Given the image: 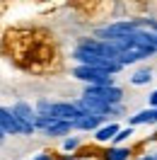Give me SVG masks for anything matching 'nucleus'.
<instances>
[{
  "instance_id": "39448f33",
  "label": "nucleus",
  "mask_w": 157,
  "mask_h": 160,
  "mask_svg": "<svg viewBox=\"0 0 157 160\" xmlns=\"http://www.w3.org/2000/svg\"><path fill=\"white\" fill-rule=\"evenodd\" d=\"M104 117H97V114H87V112H82L78 119L73 121V129H80V131H94L102 124Z\"/></svg>"
},
{
  "instance_id": "f257e3e1",
  "label": "nucleus",
  "mask_w": 157,
  "mask_h": 160,
  "mask_svg": "<svg viewBox=\"0 0 157 160\" xmlns=\"http://www.w3.org/2000/svg\"><path fill=\"white\" fill-rule=\"evenodd\" d=\"M147 22L145 20H123V22H114V24H107L97 32L102 39H123V37H131L136 29H143Z\"/></svg>"
},
{
  "instance_id": "dca6fc26",
  "label": "nucleus",
  "mask_w": 157,
  "mask_h": 160,
  "mask_svg": "<svg viewBox=\"0 0 157 160\" xmlns=\"http://www.w3.org/2000/svg\"><path fill=\"white\" fill-rule=\"evenodd\" d=\"M2 141H5V133H2V131H0V146H2Z\"/></svg>"
},
{
  "instance_id": "9b49d317",
  "label": "nucleus",
  "mask_w": 157,
  "mask_h": 160,
  "mask_svg": "<svg viewBox=\"0 0 157 160\" xmlns=\"http://www.w3.org/2000/svg\"><path fill=\"white\" fill-rule=\"evenodd\" d=\"M128 148H109L107 153V160H128Z\"/></svg>"
},
{
  "instance_id": "9d476101",
  "label": "nucleus",
  "mask_w": 157,
  "mask_h": 160,
  "mask_svg": "<svg viewBox=\"0 0 157 160\" xmlns=\"http://www.w3.org/2000/svg\"><path fill=\"white\" fill-rule=\"evenodd\" d=\"M150 80H152V70L143 68V70H138L136 75L131 78V82H133V85H145V82H150Z\"/></svg>"
},
{
  "instance_id": "2eb2a0df",
  "label": "nucleus",
  "mask_w": 157,
  "mask_h": 160,
  "mask_svg": "<svg viewBox=\"0 0 157 160\" xmlns=\"http://www.w3.org/2000/svg\"><path fill=\"white\" fill-rule=\"evenodd\" d=\"M34 160H51V158H49V155H36Z\"/></svg>"
},
{
  "instance_id": "a211bd4d",
  "label": "nucleus",
  "mask_w": 157,
  "mask_h": 160,
  "mask_svg": "<svg viewBox=\"0 0 157 160\" xmlns=\"http://www.w3.org/2000/svg\"><path fill=\"white\" fill-rule=\"evenodd\" d=\"M152 160H157V153H155V155H152Z\"/></svg>"
},
{
  "instance_id": "f8f14e48",
  "label": "nucleus",
  "mask_w": 157,
  "mask_h": 160,
  "mask_svg": "<svg viewBox=\"0 0 157 160\" xmlns=\"http://www.w3.org/2000/svg\"><path fill=\"white\" fill-rule=\"evenodd\" d=\"M131 133H133V126H128V129H118V133H116L111 141H116V143H118V141H126Z\"/></svg>"
},
{
  "instance_id": "f03ea898",
  "label": "nucleus",
  "mask_w": 157,
  "mask_h": 160,
  "mask_svg": "<svg viewBox=\"0 0 157 160\" xmlns=\"http://www.w3.org/2000/svg\"><path fill=\"white\" fill-rule=\"evenodd\" d=\"M10 114L15 117V121H17L20 133H24V136L34 133V119H36V112L31 109L27 102H17V104L10 109Z\"/></svg>"
},
{
  "instance_id": "423d86ee",
  "label": "nucleus",
  "mask_w": 157,
  "mask_h": 160,
  "mask_svg": "<svg viewBox=\"0 0 157 160\" xmlns=\"http://www.w3.org/2000/svg\"><path fill=\"white\" fill-rule=\"evenodd\" d=\"M0 131L7 136V133H20V126H17V121L15 117L10 114V109H5V107H0Z\"/></svg>"
},
{
  "instance_id": "4468645a",
  "label": "nucleus",
  "mask_w": 157,
  "mask_h": 160,
  "mask_svg": "<svg viewBox=\"0 0 157 160\" xmlns=\"http://www.w3.org/2000/svg\"><path fill=\"white\" fill-rule=\"evenodd\" d=\"M150 109H157V90L150 95Z\"/></svg>"
},
{
  "instance_id": "ddd939ff",
  "label": "nucleus",
  "mask_w": 157,
  "mask_h": 160,
  "mask_svg": "<svg viewBox=\"0 0 157 160\" xmlns=\"http://www.w3.org/2000/svg\"><path fill=\"white\" fill-rule=\"evenodd\" d=\"M78 148V138H68L65 141V150H75Z\"/></svg>"
},
{
  "instance_id": "20e7f679",
  "label": "nucleus",
  "mask_w": 157,
  "mask_h": 160,
  "mask_svg": "<svg viewBox=\"0 0 157 160\" xmlns=\"http://www.w3.org/2000/svg\"><path fill=\"white\" fill-rule=\"evenodd\" d=\"M87 97H94V100L104 102V104H111V107H118L121 100H123V92L118 90L116 85H109V88H87L85 90Z\"/></svg>"
},
{
  "instance_id": "7ed1b4c3",
  "label": "nucleus",
  "mask_w": 157,
  "mask_h": 160,
  "mask_svg": "<svg viewBox=\"0 0 157 160\" xmlns=\"http://www.w3.org/2000/svg\"><path fill=\"white\" fill-rule=\"evenodd\" d=\"M73 75L78 80H82V82H89V88H109V85H114L111 75L102 73V70H94V68H85V66H78L73 70Z\"/></svg>"
},
{
  "instance_id": "f3484780",
  "label": "nucleus",
  "mask_w": 157,
  "mask_h": 160,
  "mask_svg": "<svg viewBox=\"0 0 157 160\" xmlns=\"http://www.w3.org/2000/svg\"><path fill=\"white\" fill-rule=\"evenodd\" d=\"M140 160H152V155H147V158H140Z\"/></svg>"
},
{
  "instance_id": "0eeeda50",
  "label": "nucleus",
  "mask_w": 157,
  "mask_h": 160,
  "mask_svg": "<svg viewBox=\"0 0 157 160\" xmlns=\"http://www.w3.org/2000/svg\"><path fill=\"white\" fill-rule=\"evenodd\" d=\"M116 133H118V126H116V124H109V126H102V129H97L94 138H97L99 143H107V141H111Z\"/></svg>"
},
{
  "instance_id": "6e6552de",
  "label": "nucleus",
  "mask_w": 157,
  "mask_h": 160,
  "mask_svg": "<svg viewBox=\"0 0 157 160\" xmlns=\"http://www.w3.org/2000/svg\"><path fill=\"white\" fill-rule=\"evenodd\" d=\"M70 131H73V124H68V121H56V124L46 131V136H51V138H53V136H65Z\"/></svg>"
},
{
  "instance_id": "1a4fd4ad",
  "label": "nucleus",
  "mask_w": 157,
  "mask_h": 160,
  "mask_svg": "<svg viewBox=\"0 0 157 160\" xmlns=\"http://www.w3.org/2000/svg\"><path fill=\"white\" fill-rule=\"evenodd\" d=\"M155 121V109H143L138 112L136 117H131V126H138V124H150Z\"/></svg>"
},
{
  "instance_id": "6ab92c4d",
  "label": "nucleus",
  "mask_w": 157,
  "mask_h": 160,
  "mask_svg": "<svg viewBox=\"0 0 157 160\" xmlns=\"http://www.w3.org/2000/svg\"><path fill=\"white\" fill-rule=\"evenodd\" d=\"M155 121H157V109H155Z\"/></svg>"
}]
</instances>
